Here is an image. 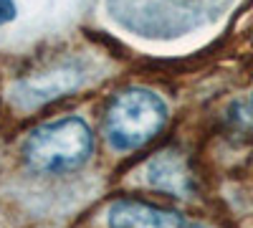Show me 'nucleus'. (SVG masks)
<instances>
[{
	"instance_id": "nucleus-3",
	"label": "nucleus",
	"mask_w": 253,
	"mask_h": 228,
	"mask_svg": "<svg viewBox=\"0 0 253 228\" xmlns=\"http://www.w3.org/2000/svg\"><path fill=\"white\" fill-rule=\"evenodd\" d=\"M84 84V74L79 66L66 64V66H56L48 71L33 74L23 81H18L13 89V101L20 109H33L38 104H46L51 99H58L63 94H69Z\"/></svg>"
},
{
	"instance_id": "nucleus-2",
	"label": "nucleus",
	"mask_w": 253,
	"mask_h": 228,
	"mask_svg": "<svg viewBox=\"0 0 253 228\" xmlns=\"http://www.w3.org/2000/svg\"><path fill=\"white\" fill-rule=\"evenodd\" d=\"M167 119L165 101L150 89H129L119 94L104 119V132L114 150H137L150 142Z\"/></svg>"
},
{
	"instance_id": "nucleus-4",
	"label": "nucleus",
	"mask_w": 253,
	"mask_h": 228,
	"mask_svg": "<svg viewBox=\"0 0 253 228\" xmlns=\"http://www.w3.org/2000/svg\"><path fill=\"white\" fill-rule=\"evenodd\" d=\"M107 218L109 228H182V218L177 213L137 200H117Z\"/></svg>"
},
{
	"instance_id": "nucleus-6",
	"label": "nucleus",
	"mask_w": 253,
	"mask_h": 228,
	"mask_svg": "<svg viewBox=\"0 0 253 228\" xmlns=\"http://www.w3.org/2000/svg\"><path fill=\"white\" fill-rule=\"evenodd\" d=\"M18 8H15V0H0V26L10 23V20L15 18Z\"/></svg>"
},
{
	"instance_id": "nucleus-5",
	"label": "nucleus",
	"mask_w": 253,
	"mask_h": 228,
	"mask_svg": "<svg viewBox=\"0 0 253 228\" xmlns=\"http://www.w3.org/2000/svg\"><path fill=\"white\" fill-rule=\"evenodd\" d=\"M147 182L155 185L160 190H170V193H185L187 190V175L182 170V162L172 155H160L147 165Z\"/></svg>"
},
{
	"instance_id": "nucleus-1",
	"label": "nucleus",
	"mask_w": 253,
	"mask_h": 228,
	"mask_svg": "<svg viewBox=\"0 0 253 228\" xmlns=\"http://www.w3.org/2000/svg\"><path fill=\"white\" fill-rule=\"evenodd\" d=\"M26 160L33 170L61 173L71 170L91 152V130L81 117H66L48 122L31 132L23 144Z\"/></svg>"
}]
</instances>
